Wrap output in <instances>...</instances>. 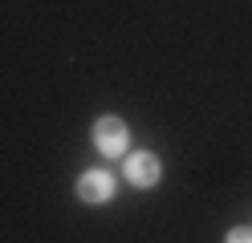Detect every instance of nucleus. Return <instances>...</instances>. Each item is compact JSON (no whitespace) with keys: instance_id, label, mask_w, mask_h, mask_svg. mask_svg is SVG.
<instances>
[{"instance_id":"f03ea898","label":"nucleus","mask_w":252,"mask_h":243,"mask_svg":"<svg viewBox=\"0 0 252 243\" xmlns=\"http://www.w3.org/2000/svg\"><path fill=\"white\" fill-rule=\"evenodd\" d=\"M126 178H130V187H155L163 178V162H159V154H151V150H143V154H130L126 158Z\"/></svg>"},{"instance_id":"20e7f679","label":"nucleus","mask_w":252,"mask_h":243,"mask_svg":"<svg viewBox=\"0 0 252 243\" xmlns=\"http://www.w3.org/2000/svg\"><path fill=\"white\" fill-rule=\"evenodd\" d=\"M224 243H252V227H232Z\"/></svg>"},{"instance_id":"f257e3e1","label":"nucleus","mask_w":252,"mask_h":243,"mask_svg":"<svg viewBox=\"0 0 252 243\" xmlns=\"http://www.w3.org/2000/svg\"><path fill=\"white\" fill-rule=\"evenodd\" d=\"M94 146H98L106 158L126 154V146H130V130H126V122L122 118H98V122H94Z\"/></svg>"},{"instance_id":"7ed1b4c3","label":"nucleus","mask_w":252,"mask_h":243,"mask_svg":"<svg viewBox=\"0 0 252 243\" xmlns=\"http://www.w3.org/2000/svg\"><path fill=\"white\" fill-rule=\"evenodd\" d=\"M110 194H114V178L106 170H86L77 178V199L82 203H106Z\"/></svg>"}]
</instances>
